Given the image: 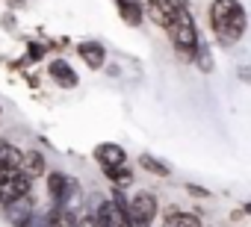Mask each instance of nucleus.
Listing matches in <instances>:
<instances>
[{"mask_svg": "<svg viewBox=\"0 0 251 227\" xmlns=\"http://www.w3.org/2000/svg\"><path fill=\"white\" fill-rule=\"evenodd\" d=\"M207 12H210V30H213V36L225 47L236 45L245 36L248 15H245V6L239 3V0H213Z\"/></svg>", "mask_w": 251, "mask_h": 227, "instance_id": "1", "label": "nucleus"}, {"mask_svg": "<svg viewBox=\"0 0 251 227\" xmlns=\"http://www.w3.org/2000/svg\"><path fill=\"white\" fill-rule=\"evenodd\" d=\"M166 36L175 47V53L183 59V62H195V53H198V24L192 18V12H180L169 27H166Z\"/></svg>", "mask_w": 251, "mask_h": 227, "instance_id": "2", "label": "nucleus"}, {"mask_svg": "<svg viewBox=\"0 0 251 227\" xmlns=\"http://www.w3.org/2000/svg\"><path fill=\"white\" fill-rule=\"evenodd\" d=\"M157 198L154 192H136L130 201H127V227H151L154 218H157Z\"/></svg>", "mask_w": 251, "mask_h": 227, "instance_id": "3", "label": "nucleus"}, {"mask_svg": "<svg viewBox=\"0 0 251 227\" xmlns=\"http://www.w3.org/2000/svg\"><path fill=\"white\" fill-rule=\"evenodd\" d=\"M145 18H151L157 27H169L180 12H189V0H139Z\"/></svg>", "mask_w": 251, "mask_h": 227, "instance_id": "4", "label": "nucleus"}, {"mask_svg": "<svg viewBox=\"0 0 251 227\" xmlns=\"http://www.w3.org/2000/svg\"><path fill=\"white\" fill-rule=\"evenodd\" d=\"M30 189H33V180L24 171H18V168L0 171V201H3V204L15 201L21 195H30Z\"/></svg>", "mask_w": 251, "mask_h": 227, "instance_id": "5", "label": "nucleus"}, {"mask_svg": "<svg viewBox=\"0 0 251 227\" xmlns=\"http://www.w3.org/2000/svg\"><path fill=\"white\" fill-rule=\"evenodd\" d=\"M3 215L12 227H30L33 215H36V198L33 195H21L9 204H3Z\"/></svg>", "mask_w": 251, "mask_h": 227, "instance_id": "6", "label": "nucleus"}, {"mask_svg": "<svg viewBox=\"0 0 251 227\" xmlns=\"http://www.w3.org/2000/svg\"><path fill=\"white\" fill-rule=\"evenodd\" d=\"M95 159L100 168H115V165H127V154H124L121 145L115 142H100L95 148Z\"/></svg>", "mask_w": 251, "mask_h": 227, "instance_id": "7", "label": "nucleus"}, {"mask_svg": "<svg viewBox=\"0 0 251 227\" xmlns=\"http://www.w3.org/2000/svg\"><path fill=\"white\" fill-rule=\"evenodd\" d=\"M48 74H50V80H53L56 86H62V89H74V86L80 83L77 71H74L65 59H53V62L48 65Z\"/></svg>", "mask_w": 251, "mask_h": 227, "instance_id": "8", "label": "nucleus"}, {"mask_svg": "<svg viewBox=\"0 0 251 227\" xmlns=\"http://www.w3.org/2000/svg\"><path fill=\"white\" fill-rule=\"evenodd\" d=\"M77 53H80V59H83L92 71L103 68V62H106V47H103L100 42H80V45H77Z\"/></svg>", "mask_w": 251, "mask_h": 227, "instance_id": "9", "label": "nucleus"}, {"mask_svg": "<svg viewBox=\"0 0 251 227\" xmlns=\"http://www.w3.org/2000/svg\"><path fill=\"white\" fill-rule=\"evenodd\" d=\"M115 6H118V15L127 27H139L145 21V12H142L139 0H115Z\"/></svg>", "mask_w": 251, "mask_h": 227, "instance_id": "10", "label": "nucleus"}, {"mask_svg": "<svg viewBox=\"0 0 251 227\" xmlns=\"http://www.w3.org/2000/svg\"><path fill=\"white\" fill-rule=\"evenodd\" d=\"M18 171H24L30 180L42 177V174H45V154H39V151H27V154H21V165H18Z\"/></svg>", "mask_w": 251, "mask_h": 227, "instance_id": "11", "label": "nucleus"}, {"mask_svg": "<svg viewBox=\"0 0 251 227\" xmlns=\"http://www.w3.org/2000/svg\"><path fill=\"white\" fill-rule=\"evenodd\" d=\"M21 165V148L0 139V171H9V168H18Z\"/></svg>", "mask_w": 251, "mask_h": 227, "instance_id": "12", "label": "nucleus"}, {"mask_svg": "<svg viewBox=\"0 0 251 227\" xmlns=\"http://www.w3.org/2000/svg\"><path fill=\"white\" fill-rule=\"evenodd\" d=\"M163 227H204L198 215L192 212H177V209H169L166 212V224Z\"/></svg>", "mask_w": 251, "mask_h": 227, "instance_id": "13", "label": "nucleus"}, {"mask_svg": "<svg viewBox=\"0 0 251 227\" xmlns=\"http://www.w3.org/2000/svg\"><path fill=\"white\" fill-rule=\"evenodd\" d=\"M103 174H106V180L115 186V189H124V186H130L133 183V171L127 168V165H115V168H103Z\"/></svg>", "mask_w": 251, "mask_h": 227, "instance_id": "14", "label": "nucleus"}, {"mask_svg": "<svg viewBox=\"0 0 251 227\" xmlns=\"http://www.w3.org/2000/svg\"><path fill=\"white\" fill-rule=\"evenodd\" d=\"M139 165H142L148 174H154V177H169V174H172V168H169L166 162H160L157 157H151V154H142V157H139Z\"/></svg>", "mask_w": 251, "mask_h": 227, "instance_id": "15", "label": "nucleus"}, {"mask_svg": "<svg viewBox=\"0 0 251 227\" xmlns=\"http://www.w3.org/2000/svg\"><path fill=\"white\" fill-rule=\"evenodd\" d=\"M195 65L204 71V74H210L213 71V53H210V47L204 45V42H198V53H195Z\"/></svg>", "mask_w": 251, "mask_h": 227, "instance_id": "16", "label": "nucleus"}, {"mask_svg": "<svg viewBox=\"0 0 251 227\" xmlns=\"http://www.w3.org/2000/svg\"><path fill=\"white\" fill-rule=\"evenodd\" d=\"M45 53H48V47L45 45H39V42H30L27 45V62H39V59H45Z\"/></svg>", "mask_w": 251, "mask_h": 227, "instance_id": "17", "label": "nucleus"}, {"mask_svg": "<svg viewBox=\"0 0 251 227\" xmlns=\"http://www.w3.org/2000/svg\"><path fill=\"white\" fill-rule=\"evenodd\" d=\"M186 192H189L192 198H210V192H207V189H201V186H195V183H189V186H186Z\"/></svg>", "mask_w": 251, "mask_h": 227, "instance_id": "18", "label": "nucleus"}, {"mask_svg": "<svg viewBox=\"0 0 251 227\" xmlns=\"http://www.w3.org/2000/svg\"><path fill=\"white\" fill-rule=\"evenodd\" d=\"M30 227H50V224H48V215H33Z\"/></svg>", "mask_w": 251, "mask_h": 227, "instance_id": "19", "label": "nucleus"}, {"mask_svg": "<svg viewBox=\"0 0 251 227\" xmlns=\"http://www.w3.org/2000/svg\"><path fill=\"white\" fill-rule=\"evenodd\" d=\"M242 212H248V215H251V204H245V209H242Z\"/></svg>", "mask_w": 251, "mask_h": 227, "instance_id": "20", "label": "nucleus"}, {"mask_svg": "<svg viewBox=\"0 0 251 227\" xmlns=\"http://www.w3.org/2000/svg\"><path fill=\"white\" fill-rule=\"evenodd\" d=\"M0 112H3V106H0Z\"/></svg>", "mask_w": 251, "mask_h": 227, "instance_id": "21", "label": "nucleus"}]
</instances>
